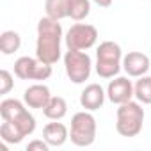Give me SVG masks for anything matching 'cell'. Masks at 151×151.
I'll return each instance as SVG.
<instances>
[{"label": "cell", "instance_id": "6da1fadb", "mask_svg": "<svg viewBox=\"0 0 151 151\" xmlns=\"http://www.w3.org/2000/svg\"><path fill=\"white\" fill-rule=\"evenodd\" d=\"M60 43H62V25L59 20L45 16L37 22V41H36V57L46 64H55L60 59Z\"/></svg>", "mask_w": 151, "mask_h": 151}, {"label": "cell", "instance_id": "7a4b0ae2", "mask_svg": "<svg viewBox=\"0 0 151 151\" xmlns=\"http://www.w3.org/2000/svg\"><path fill=\"white\" fill-rule=\"evenodd\" d=\"M116 130L121 137H137L144 124V109L140 101H124L117 105L116 112Z\"/></svg>", "mask_w": 151, "mask_h": 151}, {"label": "cell", "instance_id": "3957f363", "mask_svg": "<svg viewBox=\"0 0 151 151\" xmlns=\"http://www.w3.org/2000/svg\"><path fill=\"white\" fill-rule=\"evenodd\" d=\"M96 73L100 78H114L123 68V50L114 41H103L96 48Z\"/></svg>", "mask_w": 151, "mask_h": 151}, {"label": "cell", "instance_id": "277c9868", "mask_svg": "<svg viewBox=\"0 0 151 151\" xmlns=\"http://www.w3.org/2000/svg\"><path fill=\"white\" fill-rule=\"evenodd\" d=\"M0 116L4 121L13 123L23 137H29L36 130V117L25 109V105L20 100L14 98H6L0 103Z\"/></svg>", "mask_w": 151, "mask_h": 151}, {"label": "cell", "instance_id": "5b68a950", "mask_svg": "<svg viewBox=\"0 0 151 151\" xmlns=\"http://www.w3.org/2000/svg\"><path fill=\"white\" fill-rule=\"evenodd\" d=\"M96 117L89 110H80L71 117V128H69V139L75 146L87 147L96 140Z\"/></svg>", "mask_w": 151, "mask_h": 151}, {"label": "cell", "instance_id": "8992f818", "mask_svg": "<svg viewBox=\"0 0 151 151\" xmlns=\"http://www.w3.org/2000/svg\"><path fill=\"white\" fill-rule=\"evenodd\" d=\"M64 69L68 78L73 84H84L89 80L93 71V60L87 52L82 50H68L64 53Z\"/></svg>", "mask_w": 151, "mask_h": 151}, {"label": "cell", "instance_id": "52a82bcc", "mask_svg": "<svg viewBox=\"0 0 151 151\" xmlns=\"http://www.w3.org/2000/svg\"><path fill=\"white\" fill-rule=\"evenodd\" d=\"M68 50H89L98 41V30L94 25L89 23H75L69 27V30L64 36Z\"/></svg>", "mask_w": 151, "mask_h": 151}, {"label": "cell", "instance_id": "ba28073f", "mask_svg": "<svg viewBox=\"0 0 151 151\" xmlns=\"http://www.w3.org/2000/svg\"><path fill=\"white\" fill-rule=\"evenodd\" d=\"M14 75L20 80H48L52 77V64L25 55L14 62Z\"/></svg>", "mask_w": 151, "mask_h": 151}, {"label": "cell", "instance_id": "9c48e42d", "mask_svg": "<svg viewBox=\"0 0 151 151\" xmlns=\"http://www.w3.org/2000/svg\"><path fill=\"white\" fill-rule=\"evenodd\" d=\"M133 96H135L133 84L132 80H128V77H114V80H110L107 86V98L116 105L130 101Z\"/></svg>", "mask_w": 151, "mask_h": 151}, {"label": "cell", "instance_id": "30bf717a", "mask_svg": "<svg viewBox=\"0 0 151 151\" xmlns=\"http://www.w3.org/2000/svg\"><path fill=\"white\" fill-rule=\"evenodd\" d=\"M123 69L128 77L139 78L151 69V60L142 52H128L126 55H123Z\"/></svg>", "mask_w": 151, "mask_h": 151}, {"label": "cell", "instance_id": "8fae6325", "mask_svg": "<svg viewBox=\"0 0 151 151\" xmlns=\"http://www.w3.org/2000/svg\"><path fill=\"white\" fill-rule=\"evenodd\" d=\"M105 98H107V91L100 84H89L80 93V105H82V109L94 112V110L103 107Z\"/></svg>", "mask_w": 151, "mask_h": 151}, {"label": "cell", "instance_id": "7c38bea8", "mask_svg": "<svg viewBox=\"0 0 151 151\" xmlns=\"http://www.w3.org/2000/svg\"><path fill=\"white\" fill-rule=\"evenodd\" d=\"M50 98H52V93H50L48 86H45V84H32L23 93V101L29 109H41L43 110L48 105Z\"/></svg>", "mask_w": 151, "mask_h": 151}, {"label": "cell", "instance_id": "4fadbf2b", "mask_svg": "<svg viewBox=\"0 0 151 151\" xmlns=\"http://www.w3.org/2000/svg\"><path fill=\"white\" fill-rule=\"evenodd\" d=\"M43 139L50 144V147H60L69 139V130L66 128V124L53 121L43 128Z\"/></svg>", "mask_w": 151, "mask_h": 151}, {"label": "cell", "instance_id": "5bb4252c", "mask_svg": "<svg viewBox=\"0 0 151 151\" xmlns=\"http://www.w3.org/2000/svg\"><path fill=\"white\" fill-rule=\"evenodd\" d=\"M45 117H48L50 121H60L66 114H68V103L62 96H52L48 105L43 109Z\"/></svg>", "mask_w": 151, "mask_h": 151}, {"label": "cell", "instance_id": "9a60e30c", "mask_svg": "<svg viewBox=\"0 0 151 151\" xmlns=\"http://www.w3.org/2000/svg\"><path fill=\"white\" fill-rule=\"evenodd\" d=\"M22 46V36L14 30H4L0 34V50L4 55H13Z\"/></svg>", "mask_w": 151, "mask_h": 151}, {"label": "cell", "instance_id": "2e32d148", "mask_svg": "<svg viewBox=\"0 0 151 151\" xmlns=\"http://www.w3.org/2000/svg\"><path fill=\"white\" fill-rule=\"evenodd\" d=\"M45 11H46V16L59 22L64 18H69V0H46Z\"/></svg>", "mask_w": 151, "mask_h": 151}, {"label": "cell", "instance_id": "e0dca14e", "mask_svg": "<svg viewBox=\"0 0 151 151\" xmlns=\"http://www.w3.org/2000/svg\"><path fill=\"white\" fill-rule=\"evenodd\" d=\"M133 91L137 101H140L142 105H151V77H147V75L139 77V80L133 86Z\"/></svg>", "mask_w": 151, "mask_h": 151}, {"label": "cell", "instance_id": "ac0fdd59", "mask_svg": "<svg viewBox=\"0 0 151 151\" xmlns=\"http://www.w3.org/2000/svg\"><path fill=\"white\" fill-rule=\"evenodd\" d=\"M91 14V0H69V18L82 22Z\"/></svg>", "mask_w": 151, "mask_h": 151}, {"label": "cell", "instance_id": "d6986e66", "mask_svg": "<svg viewBox=\"0 0 151 151\" xmlns=\"http://www.w3.org/2000/svg\"><path fill=\"white\" fill-rule=\"evenodd\" d=\"M0 139H2L6 144H20L25 137L22 135V132L9 121H4L2 126H0Z\"/></svg>", "mask_w": 151, "mask_h": 151}, {"label": "cell", "instance_id": "ffe728a7", "mask_svg": "<svg viewBox=\"0 0 151 151\" xmlns=\"http://www.w3.org/2000/svg\"><path fill=\"white\" fill-rule=\"evenodd\" d=\"M13 87H14L13 75L7 69H2L0 71V94H7Z\"/></svg>", "mask_w": 151, "mask_h": 151}, {"label": "cell", "instance_id": "44dd1931", "mask_svg": "<svg viewBox=\"0 0 151 151\" xmlns=\"http://www.w3.org/2000/svg\"><path fill=\"white\" fill-rule=\"evenodd\" d=\"M50 149V144L43 139V140H30L27 144V151H48Z\"/></svg>", "mask_w": 151, "mask_h": 151}, {"label": "cell", "instance_id": "7402d4cb", "mask_svg": "<svg viewBox=\"0 0 151 151\" xmlns=\"http://www.w3.org/2000/svg\"><path fill=\"white\" fill-rule=\"evenodd\" d=\"M91 2H94L96 6H100V7H110L112 6V2H114V0H91Z\"/></svg>", "mask_w": 151, "mask_h": 151}]
</instances>
